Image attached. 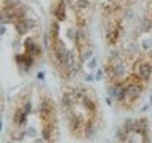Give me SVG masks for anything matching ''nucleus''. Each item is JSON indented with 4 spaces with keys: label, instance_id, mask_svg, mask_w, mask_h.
I'll list each match as a JSON object with an SVG mask.
<instances>
[{
    "label": "nucleus",
    "instance_id": "nucleus-1",
    "mask_svg": "<svg viewBox=\"0 0 152 143\" xmlns=\"http://www.w3.org/2000/svg\"><path fill=\"white\" fill-rule=\"evenodd\" d=\"M59 116L49 94L27 88L16 97L10 114L8 143H57Z\"/></svg>",
    "mask_w": 152,
    "mask_h": 143
},
{
    "label": "nucleus",
    "instance_id": "nucleus-2",
    "mask_svg": "<svg viewBox=\"0 0 152 143\" xmlns=\"http://www.w3.org/2000/svg\"><path fill=\"white\" fill-rule=\"evenodd\" d=\"M60 110L70 135L76 140H89L102 129V107L89 86L65 88L60 94Z\"/></svg>",
    "mask_w": 152,
    "mask_h": 143
},
{
    "label": "nucleus",
    "instance_id": "nucleus-3",
    "mask_svg": "<svg viewBox=\"0 0 152 143\" xmlns=\"http://www.w3.org/2000/svg\"><path fill=\"white\" fill-rule=\"evenodd\" d=\"M117 143H151L149 121L146 118L125 121L117 132Z\"/></svg>",
    "mask_w": 152,
    "mask_h": 143
}]
</instances>
